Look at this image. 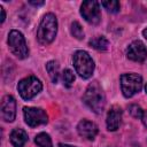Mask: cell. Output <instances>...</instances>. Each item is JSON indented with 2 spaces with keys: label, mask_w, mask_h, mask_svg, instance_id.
Wrapping results in <instances>:
<instances>
[{
  "label": "cell",
  "mask_w": 147,
  "mask_h": 147,
  "mask_svg": "<svg viewBox=\"0 0 147 147\" xmlns=\"http://www.w3.org/2000/svg\"><path fill=\"white\" fill-rule=\"evenodd\" d=\"M24 114V119L25 123L29 126H38L41 124H46L48 121L47 114L44 109L41 108H34V107H24L23 109Z\"/></svg>",
  "instance_id": "cell-8"
},
{
  "label": "cell",
  "mask_w": 147,
  "mask_h": 147,
  "mask_svg": "<svg viewBox=\"0 0 147 147\" xmlns=\"http://www.w3.org/2000/svg\"><path fill=\"white\" fill-rule=\"evenodd\" d=\"M126 56H127V59H130L134 62H144L147 57V48H146L145 44L141 42L140 40L132 41L127 47Z\"/></svg>",
  "instance_id": "cell-9"
},
{
  "label": "cell",
  "mask_w": 147,
  "mask_h": 147,
  "mask_svg": "<svg viewBox=\"0 0 147 147\" xmlns=\"http://www.w3.org/2000/svg\"><path fill=\"white\" fill-rule=\"evenodd\" d=\"M29 3H31L33 6H42L45 2L44 1H29Z\"/></svg>",
  "instance_id": "cell-23"
},
{
  "label": "cell",
  "mask_w": 147,
  "mask_h": 147,
  "mask_svg": "<svg viewBox=\"0 0 147 147\" xmlns=\"http://www.w3.org/2000/svg\"><path fill=\"white\" fill-rule=\"evenodd\" d=\"M145 90H146V93H147V84H146V86H145Z\"/></svg>",
  "instance_id": "cell-26"
},
{
  "label": "cell",
  "mask_w": 147,
  "mask_h": 147,
  "mask_svg": "<svg viewBox=\"0 0 147 147\" xmlns=\"http://www.w3.org/2000/svg\"><path fill=\"white\" fill-rule=\"evenodd\" d=\"M98 131H99V129H98L96 124L91 121H87V119H82L77 125L78 134L87 140H93L96 137Z\"/></svg>",
  "instance_id": "cell-11"
},
{
  "label": "cell",
  "mask_w": 147,
  "mask_h": 147,
  "mask_svg": "<svg viewBox=\"0 0 147 147\" xmlns=\"http://www.w3.org/2000/svg\"><path fill=\"white\" fill-rule=\"evenodd\" d=\"M129 113H130L131 116L134 117V118H141L144 110H142L141 107L138 106V105H130V106H129Z\"/></svg>",
  "instance_id": "cell-20"
},
{
  "label": "cell",
  "mask_w": 147,
  "mask_h": 147,
  "mask_svg": "<svg viewBox=\"0 0 147 147\" xmlns=\"http://www.w3.org/2000/svg\"><path fill=\"white\" fill-rule=\"evenodd\" d=\"M121 121H122V109L119 106L114 105L113 107H110L107 114V121H106L107 129L109 131H116L121 125Z\"/></svg>",
  "instance_id": "cell-12"
},
{
  "label": "cell",
  "mask_w": 147,
  "mask_h": 147,
  "mask_svg": "<svg viewBox=\"0 0 147 147\" xmlns=\"http://www.w3.org/2000/svg\"><path fill=\"white\" fill-rule=\"evenodd\" d=\"M59 147H75V146H70V145H65V144H60Z\"/></svg>",
  "instance_id": "cell-24"
},
{
  "label": "cell",
  "mask_w": 147,
  "mask_h": 147,
  "mask_svg": "<svg viewBox=\"0 0 147 147\" xmlns=\"http://www.w3.org/2000/svg\"><path fill=\"white\" fill-rule=\"evenodd\" d=\"M83 100L85 105L95 114H101L103 111L106 105V96L99 82L94 80L87 86Z\"/></svg>",
  "instance_id": "cell-1"
},
{
  "label": "cell",
  "mask_w": 147,
  "mask_h": 147,
  "mask_svg": "<svg viewBox=\"0 0 147 147\" xmlns=\"http://www.w3.org/2000/svg\"><path fill=\"white\" fill-rule=\"evenodd\" d=\"M142 87V78L140 75L130 72L121 76V90L125 98H131Z\"/></svg>",
  "instance_id": "cell-4"
},
{
  "label": "cell",
  "mask_w": 147,
  "mask_h": 147,
  "mask_svg": "<svg viewBox=\"0 0 147 147\" xmlns=\"http://www.w3.org/2000/svg\"><path fill=\"white\" fill-rule=\"evenodd\" d=\"M46 70H47L48 75H49L52 82H53L54 84H56L57 80H59V76H60V70H59V64H57V62H56V61H49V62H47V64H46Z\"/></svg>",
  "instance_id": "cell-14"
},
{
  "label": "cell",
  "mask_w": 147,
  "mask_h": 147,
  "mask_svg": "<svg viewBox=\"0 0 147 147\" xmlns=\"http://www.w3.org/2000/svg\"><path fill=\"white\" fill-rule=\"evenodd\" d=\"M62 77H63V83H64V85L67 87H70L72 85V83L75 82V75L70 69H65L63 71V76Z\"/></svg>",
  "instance_id": "cell-19"
},
{
  "label": "cell",
  "mask_w": 147,
  "mask_h": 147,
  "mask_svg": "<svg viewBox=\"0 0 147 147\" xmlns=\"http://www.w3.org/2000/svg\"><path fill=\"white\" fill-rule=\"evenodd\" d=\"M141 121H142L144 125H145V126H147V110H144L142 116H141Z\"/></svg>",
  "instance_id": "cell-21"
},
{
  "label": "cell",
  "mask_w": 147,
  "mask_h": 147,
  "mask_svg": "<svg viewBox=\"0 0 147 147\" xmlns=\"http://www.w3.org/2000/svg\"><path fill=\"white\" fill-rule=\"evenodd\" d=\"M74 65L76 72L84 79H87L92 76L94 70V62L90 54L85 51H77L72 56Z\"/></svg>",
  "instance_id": "cell-3"
},
{
  "label": "cell",
  "mask_w": 147,
  "mask_h": 147,
  "mask_svg": "<svg viewBox=\"0 0 147 147\" xmlns=\"http://www.w3.org/2000/svg\"><path fill=\"white\" fill-rule=\"evenodd\" d=\"M16 116V101L11 95H5L1 101V117L5 122H13Z\"/></svg>",
  "instance_id": "cell-10"
},
{
  "label": "cell",
  "mask_w": 147,
  "mask_h": 147,
  "mask_svg": "<svg viewBox=\"0 0 147 147\" xmlns=\"http://www.w3.org/2000/svg\"><path fill=\"white\" fill-rule=\"evenodd\" d=\"M101 5L105 9H107L110 13H117L119 10V2L116 0H109V1H102Z\"/></svg>",
  "instance_id": "cell-18"
},
{
  "label": "cell",
  "mask_w": 147,
  "mask_h": 147,
  "mask_svg": "<svg viewBox=\"0 0 147 147\" xmlns=\"http://www.w3.org/2000/svg\"><path fill=\"white\" fill-rule=\"evenodd\" d=\"M80 14L90 24H98L101 21L100 3L94 0L84 1L80 6Z\"/></svg>",
  "instance_id": "cell-7"
},
{
  "label": "cell",
  "mask_w": 147,
  "mask_h": 147,
  "mask_svg": "<svg viewBox=\"0 0 147 147\" xmlns=\"http://www.w3.org/2000/svg\"><path fill=\"white\" fill-rule=\"evenodd\" d=\"M8 46L10 52L18 59H25L29 55V49L23 34L17 30H11L8 36Z\"/></svg>",
  "instance_id": "cell-6"
},
{
  "label": "cell",
  "mask_w": 147,
  "mask_h": 147,
  "mask_svg": "<svg viewBox=\"0 0 147 147\" xmlns=\"http://www.w3.org/2000/svg\"><path fill=\"white\" fill-rule=\"evenodd\" d=\"M28 141V134L23 129H14L10 133V142L13 147H23Z\"/></svg>",
  "instance_id": "cell-13"
},
{
  "label": "cell",
  "mask_w": 147,
  "mask_h": 147,
  "mask_svg": "<svg viewBox=\"0 0 147 147\" xmlns=\"http://www.w3.org/2000/svg\"><path fill=\"white\" fill-rule=\"evenodd\" d=\"M142 36H144V37H145V38L147 39V28H146V29H145V30L142 31Z\"/></svg>",
  "instance_id": "cell-25"
},
{
  "label": "cell",
  "mask_w": 147,
  "mask_h": 147,
  "mask_svg": "<svg viewBox=\"0 0 147 147\" xmlns=\"http://www.w3.org/2000/svg\"><path fill=\"white\" fill-rule=\"evenodd\" d=\"M70 31H71V34L76 38V39H83L84 38V31H83V28L82 25L75 21L71 23V28H70Z\"/></svg>",
  "instance_id": "cell-17"
},
{
  "label": "cell",
  "mask_w": 147,
  "mask_h": 147,
  "mask_svg": "<svg viewBox=\"0 0 147 147\" xmlns=\"http://www.w3.org/2000/svg\"><path fill=\"white\" fill-rule=\"evenodd\" d=\"M41 88H42L41 82L34 76H29L26 78H23L22 80H20L17 85V91L24 100L32 99L41 91Z\"/></svg>",
  "instance_id": "cell-5"
},
{
  "label": "cell",
  "mask_w": 147,
  "mask_h": 147,
  "mask_svg": "<svg viewBox=\"0 0 147 147\" xmlns=\"http://www.w3.org/2000/svg\"><path fill=\"white\" fill-rule=\"evenodd\" d=\"M0 11H1V20H0V22L2 23L5 21V18H6V13H5V9L1 6H0Z\"/></svg>",
  "instance_id": "cell-22"
},
{
  "label": "cell",
  "mask_w": 147,
  "mask_h": 147,
  "mask_svg": "<svg viewBox=\"0 0 147 147\" xmlns=\"http://www.w3.org/2000/svg\"><path fill=\"white\" fill-rule=\"evenodd\" d=\"M57 32V21L54 14L48 13L46 14L39 24L38 31H37V39L42 45L51 44Z\"/></svg>",
  "instance_id": "cell-2"
},
{
  "label": "cell",
  "mask_w": 147,
  "mask_h": 147,
  "mask_svg": "<svg viewBox=\"0 0 147 147\" xmlns=\"http://www.w3.org/2000/svg\"><path fill=\"white\" fill-rule=\"evenodd\" d=\"M90 46L93 47L94 49H98V51H106L108 48V40L103 37V36H99V37H95V38H92L90 41H88Z\"/></svg>",
  "instance_id": "cell-15"
},
{
  "label": "cell",
  "mask_w": 147,
  "mask_h": 147,
  "mask_svg": "<svg viewBox=\"0 0 147 147\" xmlns=\"http://www.w3.org/2000/svg\"><path fill=\"white\" fill-rule=\"evenodd\" d=\"M34 142L37 144L38 147H53L49 136L47 133H44V132H41V133L36 136Z\"/></svg>",
  "instance_id": "cell-16"
}]
</instances>
